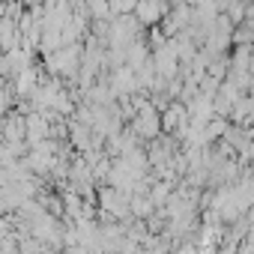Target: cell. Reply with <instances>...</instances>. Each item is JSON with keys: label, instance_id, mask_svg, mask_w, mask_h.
I'll return each instance as SVG.
<instances>
[{"label": "cell", "instance_id": "1", "mask_svg": "<svg viewBox=\"0 0 254 254\" xmlns=\"http://www.w3.org/2000/svg\"><path fill=\"white\" fill-rule=\"evenodd\" d=\"M114 6H117V9H123V12H126V9H129V6H132V0H114Z\"/></svg>", "mask_w": 254, "mask_h": 254}]
</instances>
